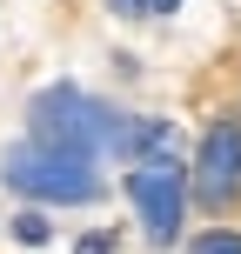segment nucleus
<instances>
[{"label": "nucleus", "mask_w": 241, "mask_h": 254, "mask_svg": "<svg viewBox=\"0 0 241 254\" xmlns=\"http://www.w3.org/2000/svg\"><path fill=\"white\" fill-rule=\"evenodd\" d=\"M188 254H241V234L208 228V234H194V241H188Z\"/></svg>", "instance_id": "423d86ee"}, {"label": "nucleus", "mask_w": 241, "mask_h": 254, "mask_svg": "<svg viewBox=\"0 0 241 254\" xmlns=\"http://www.w3.org/2000/svg\"><path fill=\"white\" fill-rule=\"evenodd\" d=\"M74 254H114V234H80Z\"/></svg>", "instance_id": "6e6552de"}, {"label": "nucleus", "mask_w": 241, "mask_h": 254, "mask_svg": "<svg viewBox=\"0 0 241 254\" xmlns=\"http://www.w3.org/2000/svg\"><path fill=\"white\" fill-rule=\"evenodd\" d=\"M13 241H20V248H47V241H54L47 214H40V207H27V214H13Z\"/></svg>", "instance_id": "39448f33"}, {"label": "nucleus", "mask_w": 241, "mask_h": 254, "mask_svg": "<svg viewBox=\"0 0 241 254\" xmlns=\"http://www.w3.org/2000/svg\"><path fill=\"white\" fill-rule=\"evenodd\" d=\"M188 194L221 214V207L241 201V121H215L194 147V167H188Z\"/></svg>", "instance_id": "20e7f679"}, {"label": "nucleus", "mask_w": 241, "mask_h": 254, "mask_svg": "<svg viewBox=\"0 0 241 254\" xmlns=\"http://www.w3.org/2000/svg\"><path fill=\"white\" fill-rule=\"evenodd\" d=\"M107 7H114L121 20H154V13H174L181 0H107Z\"/></svg>", "instance_id": "0eeeda50"}, {"label": "nucleus", "mask_w": 241, "mask_h": 254, "mask_svg": "<svg viewBox=\"0 0 241 254\" xmlns=\"http://www.w3.org/2000/svg\"><path fill=\"white\" fill-rule=\"evenodd\" d=\"M134 114H121V107L94 101V94L80 87H40L34 101H27V134L47 140V147H67V154H114V161H134Z\"/></svg>", "instance_id": "f257e3e1"}, {"label": "nucleus", "mask_w": 241, "mask_h": 254, "mask_svg": "<svg viewBox=\"0 0 241 254\" xmlns=\"http://www.w3.org/2000/svg\"><path fill=\"white\" fill-rule=\"evenodd\" d=\"M0 181H7L13 194H27V201H40V207H87V201L107 194V181L94 174V154L47 147V140H34V134L7 147Z\"/></svg>", "instance_id": "f03ea898"}, {"label": "nucleus", "mask_w": 241, "mask_h": 254, "mask_svg": "<svg viewBox=\"0 0 241 254\" xmlns=\"http://www.w3.org/2000/svg\"><path fill=\"white\" fill-rule=\"evenodd\" d=\"M127 201H134L141 228H148L154 248L181 241V214H188V167L174 154H154V161H134L127 167Z\"/></svg>", "instance_id": "7ed1b4c3"}]
</instances>
